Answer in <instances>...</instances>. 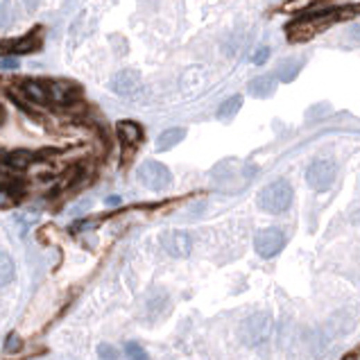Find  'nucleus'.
I'll list each match as a JSON object with an SVG mask.
<instances>
[{
	"instance_id": "nucleus-23",
	"label": "nucleus",
	"mask_w": 360,
	"mask_h": 360,
	"mask_svg": "<svg viewBox=\"0 0 360 360\" xmlns=\"http://www.w3.org/2000/svg\"><path fill=\"white\" fill-rule=\"evenodd\" d=\"M91 209V200H82L80 204H75V207L71 209L73 216H84V211Z\"/></svg>"
},
{
	"instance_id": "nucleus-3",
	"label": "nucleus",
	"mask_w": 360,
	"mask_h": 360,
	"mask_svg": "<svg viewBox=\"0 0 360 360\" xmlns=\"http://www.w3.org/2000/svg\"><path fill=\"white\" fill-rule=\"evenodd\" d=\"M136 177H139V182L150 188V191H166L173 182V175H170V170L161 164V161H145V164L139 166L136 170Z\"/></svg>"
},
{
	"instance_id": "nucleus-12",
	"label": "nucleus",
	"mask_w": 360,
	"mask_h": 360,
	"mask_svg": "<svg viewBox=\"0 0 360 360\" xmlns=\"http://www.w3.org/2000/svg\"><path fill=\"white\" fill-rule=\"evenodd\" d=\"M186 139V130L184 127H170L164 134L157 139V150L159 152H166V150H173L177 143H182Z\"/></svg>"
},
{
	"instance_id": "nucleus-6",
	"label": "nucleus",
	"mask_w": 360,
	"mask_h": 360,
	"mask_svg": "<svg viewBox=\"0 0 360 360\" xmlns=\"http://www.w3.org/2000/svg\"><path fill=\"white\" fill-rule=\"evenodd\" d=\"M44 46V30L34 28L32 32H28L21 39H10L0 44V55L12 53V55H32Z\"/></svg>"
},
{
	"instance_id": "nucleus-5",
	"label": "nucleus",
	"mask_w": 360,
	"mask_h": 360,
	"mask_svg": "<svg viewBox=\"0 0 360 360\" xmlns=\"http://www.w3.org/2000/svg\"><path fill=\"white\" fill-rule=\"evenodd\" d=\"M286 245V231L279 227L261 229L254 238V250L261 259H274Z\"/></svg>"
},
{
	"instance_id": "nucleus-15",
	"label": "nucleus",
	"mask_w": 360,
	"mask_h": 360,
	"mask_svg": "<svg viewBox=\"0 0 360 360\" xmlns=\"http://www.w3.org/2000/svg\"><path fill=\"white\" fill-rule=\"evenodd\" d=\"M14 274H16V265L12 261V256L7 252H0V288H5L7 284H12Z\"/></svg>"
},
{
	"instance_id": "nucleus-18",
	"label": "nucleus",
	"mask_w": 360,
	"mask_h": 360,
	"mask_svg": "<svg viewBox=\"0 0 360 360\" xmlns=\"http://www.w3.org/2000/svg\"><path fill=\"white\" fill-rule=\"evenodd\" d=\"M125 354L130 356L132 360H150V356H148V351H145L139 342H127L125 345Z\"/></svg>"
},
{
	"instance_id": "nucleus-1",
	"label": "nucleus",
	"mask_w": 360,
	"mask_h": 360,
	"mask_svg": "<svg viewBox=\"0 0 360 360\" xmlns=\"http://www.w3.org/2000/svg\"><path fill=\"white\" fill-rule=\"evenodd\" d=\"M293 186H290L288 179H274L265 188H261L259 193V207L265 213H272V216H279V213H286L293 204Z\"/></svg>"
},
{
	"instance_id": "nucleus-30",
	"label": "nucleus",
	"mask_w": 360,
	"mask_h": 360,
	"mask_svg": "<svg viewBox=\"0 0 360 360\" xmlns=\"http://www.w3.org/2000/svg\"><path fill=\"white\" fill-rule=\"evenodd\" d=\"M345 360H354V358H345Z\"/></svg>"
},
{
	"instance_id": "nucleus-26",
	"label": "nucleus",
	"mask_w": 360,
	"mask_h": 360,
	"mask_svg": "<svg viewBox=\"0 0 360 360\" xmlns=\"http://www.w3.org/2000/svg\"><path fill=\"white\" fill-rule=\"evenodd\" d=\"M16 59H0V68H16Z\"/></svg>"
},
{
	"instance_id": "nucleus-7",
	"label": "nucleus",
	"mask_w": 360,
	"mask_h": 360,
	"mask_svg": "<svg viewBox=\"0 0 360 360\" xmlns=\"http://www.w3.org/2000/svg\"><path fill=\"white\" fill-rule=\"evenodd\" d=\"M161 245L168 252V256L173 259H186L188 254L193 252V238L186 231H168V234L161 238Z\"/></svg>"
},
{
	"instance_id": "nucleus-4",
	"label": "nucleus",
	"mask_w": 360,
	"mask_h": 360,
	"mask_svg": "<svg viewBox=\"0 0 360 360\" xmlns=\"http://www.w3.org/2000/svg\"><path fill=\"white\" fill-rule=\"evenodd\" d=\"M270 331H272V317L265 313H256L243 322V327H240V338L245 340V345L256 347L270 338Z\"/></svg>"
},
{
	"instance_id": "nucleus-28",
	"label": "nucleus",
	"mask_w": 360,
	"mask_h": 360,
	"mask_svg": "<svg viewBox=\"0 0 360 360\" xmlns=\"http://www.w3.org/2000/svg\"><path fill=\"white\" fill-rule=\"evenodd\" d=\"M0 161H7V154L3 150H0Z\"/></svg>"
},
{
	"instance_id": "nucleus-19",
	"label": "nucleus",
	"mask_w": 360,
	"mask_h": 360,
	"mask_svg": "<svg viewBox=\"0 0 360 360\" xmlns=\"http://www.w3.org/2000/svg\"><path fill=\"white\" fill-rule=\"evenodd\" d=\"M98 356H100V360H118L120 351L114 345H107V342H102V345L98 347Z\"/></svg>"
},
{
	"instance_id": "nucleus-9",
	"label": "nucleus",
	"mask_w": 360,
	"mask_h": 360,
	"mask_svg": "<svg viewBox=\"0 0 360 360\" xmlns=\"http://www.w3.org/2000/svg\"><path fill=\"white\" fill-rule=\"evenodd\" d=\"M80 93L82 89L71 82H53L48 87V98L57 102V105H73V102L80 98Z\"/></svg>"
},
{
	"instance_id": "nucleus-13",
	"label": "nucleus",
	"mask_w": 360,
	"mask_h": 360,
	"mask_svg": "<svg viewBox=\"0 0 360 360\" xmlns=\"http://www.w3.org/2000/svg\"><path fill=\"white\" fill-rule=\"evenodd\" d=\"M21 91H23L25 96H28L32 102H39V105H44V102L50 100V98H48V89H46L41 82H37V80H25V82L21 84Z\"/></svg>"
},
{
	"instance_id": "nucleus-11",
	"label": "nucleus",
	"mask_w": 360,
	"mask_h": 360,
	"mask_svg": "<svg viewBox=\"0 0 360 360\" xmlns=\"http://www.w3.org/2000/svg\"><path fill=\"white\" fill-rule=\"evenodd\" d=\"M116 130L120 141L127 145H139L143 141V127L139 123H134V120H120Z\"/></svg>"
},
{
	"instance_id": "nucleus-24",
	"label": "nucleus",
	"mask_w": 360,
	"mask_h": 360,
	"mask_svg": "<svg viewBox=\"0 0 360 360\" xmlns=\"http://www.w3.org/2000/svg\"><path fill=\"white\" fill-rule=\"evenodd\" d=\"M7 207H12V193L0 188V209H7Z\"/></svg>"
},
{
	"instance_id": "nucleus-14",
	"label": "nucleus",
	"mask_w": 360,
	"mask_h": 360,
	"mask_svg": "<svg viewBox=\"0 0 360 360\" xmlns=\"http://www.w3.org/2000/svg\"><path fill=\"white\" fill-rule=\"evenodd\" d=\"M299 71H302V62H299V59H284V62L277 66V77L284 84H290L293 80H297Z\"/></svg>"
},
{
	"instance_id": "nucleus-21",
	"label": "nucleus",
	"mask_w": 360,
	"mask_h": 360,
	"mask_svg": "<svg viewBox=\"0 0 360 360\" xmlns=\"http://www.w3.org/2000/svg\"><path fill=\"white\" fill-rule=\"evenodd\" d=\"M19 349H21V338L16 336V333H10V336H7V342H5V351L7 354H16Z\"/></svg>"
},
{
	"instance_id": "nucleus-27",
	"label": "nucleus",
	"mask_w": 360,
	"mask_h": 360,
	"mask_svg": "<svg viewBox=\"0 0 360 360\" xmlns=\"http://www.w3.org/2000/svg\"><path fill=\"white\" fill-rule=\"evenodd\" d=\"M354 222H356V225H360V204H358L356 211H354Z\"/></svg>"
},
{
	"instance_id": "nucleus-16",
	"label": "nucleus",
	"mask_w": 360,
	"mask_h": 360,
	"mask_svg": "<svg viewBox=\"0 0 360 360\" xmlns=\"http://www.w3.org/2000/svg\"><path fill=\"white\" fill-rule=\"evenodd\" d=\"M240 107H243V98L240 96H231L229 100H225L220 105V109H218V118L220 120H231L234 118L238 111H240Z\"/></svg>"
},
{
	"instance_id": "nucleus-8",
	"label": "nucleus",
	"mask_w": 360,
	"mask_h": 360,
	"mask_svg": "<svg viewBox=\"0 0 360 360\" xmlns=\"http://www.w3.org/2000/svg\"><path fill=\"white\" fill-rule=\"evenodd\" d=\"M111 91L120 98H130L136 96L141 91V73L132 71V68H125V71H118L111 80Z\"/></svg>"
},
{
	"instance_id": "nucleus-20",
	"label": "nucleus",
	"mask_w": 360,
	"mask_h": 360,
	"mask_svg": "<svg viewBox=\"0 0 360 360\" xmlns=\"http://www.w3.org/2000/svg\"><path fill=\"white\" fill-rule=\"evenodd\" d=\"M10 23H12V5L0 3V32L5 28H10Z\"/></svg>"
},
{
	"instance_id": "nucleus-10",
	"label": "nucleus",
	"mask_w": 360,
	"mask_h": 360,
	"mask_svg": "<svg viewBox=\"0 0 360 360\" xmlns=\"http://www.w3.org/2000/svg\"><path fill=\"white\" fill-rule=\"evenodd\" d=\"M274 89H277V82H274L272 75H261V77H254V80L247 84V93H250L252 98H259V100H265L270 98Z\"/></svg>"
},
{
	"instance_id": "nucleus-29",
	"label": "nucleus",
	"mask_w": 360,
	"mask_h": 360,
	"mask_svg": "<svg viewBox=\"0 0 360 360\" xmlns=\"http://www.w3.org/2000/svg\"><path fill=\"white\" fill-rule=\"evenodd\" d=\"M5 120V111H3V107H0V123H3Z\"/></svg>"
},
{
	"instance_id": "nucleus-17",
	"label": "nucleus",
	"mask_w": 360,
	"mask_h": 360,
	"mask_svg": "<svg viewBox=\"0 0 360 360\" xmlns=\"http://www.w3.org/2000/svg\"><path fill=\"white\" fill-rule=\"evenodd\" d=\"M7 166H12L16 170H25L30 164H32V154L28 150H16V152H10L7 154Z\"/></svg>"
},
{
	"instance_id": "nucleus-2",
	"label": "nucleus",
	"mask_w": 360,
	"mask_h": 360,
	"mask_svg": "<svg viewBox=\"0 0 360 360\" xmlns=\"http://www.w3.org/2000/svg\"><path fill=\"white\" fill-rule=\"evenodd\" d=\"M336 177H338V166H336V161H331V159L313 161L306 170V182L317 193L331 191L333 184H336Z\"/></svg>"
},
{
	"instance_id": "nucleus-25",
	"label": "nucleus",
	"mask_w": 360,
	"mask_h": 360,
	"mask_svg": "<svg viewBox=\"0 0 360 360\" xmlns=\"http://www.w3.org/2000/svg\"><path fill=\"white\" fill-rule=\"evenodd\" d=\"M120 202H123V200H120L118 195H109L107 197V207H120Z\"/></svg>"
},
{
	"instance_id": "nucleus-22",
	"label": "nucleus",
	"mask_w": 360,
	"mask_h": 360,
	"mask_svg": "<svg viewBox=\"0 0 360 360\" xmlns=\"http://www.w3.org/2000/svg\"><path fill=\"white\" fill-rule=\"evenodd\" d=\"M268 59H270V48L268 46H261L259 50H256V55L252 57V62L256 66H263L265 62H268Z\"/></svg>"
}]
</instances>
